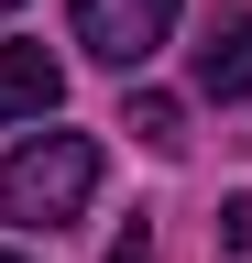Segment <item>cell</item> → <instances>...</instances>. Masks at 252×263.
Instances as JSON below:
<instances>
[{"label":"cell","instance_id":"cell-1","mask_svg":"<svg viewBox=\"0 0 252 263\" xmlns=\"http://www.w3.org/2000/svg\"><path fill=\"white\" fill-rule=\"evenodd\" d=\"M88 186H99V143H88V132H44V143L0 154V219H11V230H55V219H77Z\"/></svg>","mask_w":252,"mask_h":263},{"label":"cell","instance_id":"cell-2","mask_svg":"<svg viewBox=\"0 0 252 263\" xmlns=\"http://www.w3.org/2000/svg\"><path fill=\"white\" fill-rule=\"evenodd\" d=\"M66 11H77V44L99 55V66H121V77L176 33V0H66Z\"/></svg>","mask_w":252,"mask_h":263},{"label":"cell","instance_id":"cell-3","mask_svg":"<svg viewBox=\"0 0 252 263\" xmlns=\"http://www.w3.org/2000/svg\"><path fill=\"white\" fill-rule=\"evenodd\" d=\"M198 99H252V0H219L198 33Z\"/></svg>","mask_w":252,"mask_h":263},{"label":"cell","instance_id":"cell-4","mask_svg":"<svg viewBox=\"0 0 252 263\" xmlns=\"http://www.w3.org/2000/svg\"><path fill=\"white\" fill-rule=\"evenodd\" d=\"M55 99H66V66H55L44 44H0V132H11V121H44Z\"/></svg>","mask_w":252,"mask_h":263},{"label":"cell","instance_id":"cell-5","mask_svg":"<svg viewBox=\"0 0 252 263\" xmlns=\"http://www.w3.org/2000/svg\"><path fill=\"white\" fill-rule=\"evenodd\" d=\"M121 132H132L143 154H186V110H176L165 88H132V110H121Z\"/></svg>","mask_w":252,"mask_h":263},{"label":"cell","instance_id":"cell-6","mask_svg":"<svg viewBox=\"0 0 252 263\" xmlns=\"http://www.w3.org/2000/svg\"><path fill=\"white\" fill-rule=\"evenodd\" d=\"M219 241H230V252H252V197H230V209H219Z\"/></svg>","mask_w":252,"mask_h":263},{"label":"cell","instance_id":"cell-7","mask_svg":"<svg viewBox=\"0 0 252 263\" xmlns=\"http://www.w3.org/2000/svg\"><path fill=\"white\" fill-rule=\"evenodd\" d=\"M110 263H153V230L132 219V230H121V241H110Z\"/></svg>","mask_w":252,"mask_h":263},{"label":"cell","instance_id":"cell-8","mask_svg":"<svg viewBox=\"0 0 252 263\" xmlns=\"http://www.w3.org/2000/svg\"><path fill=\"white\" fill-rule=\"evenodd\" d=\"M0 11H22V0H0Z\"/></svg>","mask_w":252,"mask_h":263},{"label":"cell","instance_id":"cell-9","mask_svg":"<svg viewBox=\"0 0 252 263\" xmlns=\"http://www.w3.org/2000/svg\"><path fill=\"white\" fill-rule=\"evenodd\" d=\"M0 263H22V252H0Z\"/></svg>","mask_w":252,"mask_h":263}]
</instances>
